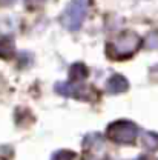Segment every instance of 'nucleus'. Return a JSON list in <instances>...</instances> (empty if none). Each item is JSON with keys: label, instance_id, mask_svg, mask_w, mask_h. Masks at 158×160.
Listing matches in <instances>:
<instances>
[{"label": "nucleus", "instance_id": "39448f33", "mask_svg": "<svg viewBox=\"0 0 158 160\" xmlns=\"http://www.w3.org/2000/svg\"><path fill=\"white\" fill-rule=\"evenodd\" d=\"M108 91L109 92H112V94H120V92H124V91H127V88H129V82L126 77H123V76H120V74H115V76H112L111 79L108 80Z\"/></svg>", "mask_w": 158, "mask_h": 160}, {"label": "nucleus", "instance_id": "ddd939ff", "mask_svg": "<svg viewBox=\"0 0 158 160\" xmlns=\"http://www.w3.org/2000/svg\"><path fill=\"white\" fill-rule=\"evenodd\" d=\"M137 160H146V159H144V157L141 156V157H138V159H137Z\"/></svg>", "mask_w": 158, "mask_h": 160}, {"label": "nucleus", "instance_id": "1a4fd4ad", "mask_svg": "<svg viewBox=\"0 0 158 160\" xmlns=\"http://www.w3.org/2000/svg\"><path fill=\"white\" fill-rule=\"evenodd\" d=\"M103 143V137L97 134V132H92V134H88L84 140H83V146L86 149H94L95 146H101Z\"/></svg>", "mask_w": 158, "mask_h": 160}, {"label": "nucleus", "instance_id": "20e7f679", "mask_svg": "<svg viewBox=\"0 0 158 160\" xmlns=\"http://www.w3.org/2000/svg\"><path fill=\"white\" fill-rule=\"evenodd\" d=\"M55 92L65 97H74V99H88V89L86 86H80L74 82H59L55 85Z\"/></svg>", "mask_w": 158, "mask_h": 160}, {"label": "nucleus", "instance_id": "9d476101", "mask_svg": "<svg viewBox=\"0 0 158 160\" xmlns=\"http://www.w3.org/2000/svg\"><path fill=\"white\" fill-rule=\"evenodd\" d=\"M144 46L147 49H158V32H151L144 40Z\"/></svg>", "mask_w": 158, "mask_h": 160}, {"label": "nucleus", "instance_id": "7ed1b4c3", "mask_svg": "<svg viewBox=\"0 0 158 160\" xmlns=\"http://www.w3.org/2000/svg\"><path fill=\"white\" fill-rule=\"evenodd\" d=\"M106 134L115 143L127 145V143H134V140L137 139L138 129H137L135 123H132L129 120H118V122H114L108 126Z\"/></svg>", "mask_w": 158, "mask_h": 160}, {"label": "nucleus", "instance_id": "f8f14e48", "mask_svg": "<svg viewBox=\"0 0 158 160\" xmlns=\"http://www.w3.org/2000/svg\"><path fill=\"white\" fill-rule=\"evenodd\" d=\"M26 2V5L28 6H32V8H36V6H40L45 0H25Z\"/></svg>", "mask_w": 158, "mask_h": 160}, {"label": "nucleus", "instance_id": "6e6552de", "mask_svg": "<svg viewBox=\"0 0 158 160\" xmlns=\"http://www.w3.org/2000/svg\"><path fill=\"white\" fill-rule=\"evenodd\" d=\"M14 54V43L8 37L0 39V57L2 59H11Z\"/></svg>", "mask_w": 158, "mask_h": 160}, {"label": "nucleus", "instance_id": "9b49d317", "mask_svg": "<svg viewBox=\"0 0 158 160\" xmlns=\"http://www.w3.org/2000/svg\"><path fill=\"white\" fill-rule=\"evenodd\" d=\"M75 154L72 151H66V149H61V151H57L54 152L52 159L51 160H74Z\"/></svg>", "mask_w": 158, "mask_h": 160}, {"label": "nucleus", "instance_id": "f03ea898", "mask_svg": "<svg viewBox=\"0 0 158 160\" xmlns=\"http://www.w3.org/2000/svg\"><path fill=\"white\" fill-rule=\"evenodd\" d=\"M88 14V0H71L61 14V25L69 31H79Z\"/></svg>", "mask_w": 158, "mask_h": 160}, {"label": "nucleus", "instance_id": "0eeeda50", "mask_svg": "<svg viewBox=\"0 0 158 160\" xmlns=\"http://www.w3.org/2000/svg\"><path fill=\"white\" fill-rule=\"evenodd\" d=\"M88 77V68L83 63H74L69 69V79L71 82H81L83 79Z\"/></svg>", "mask_w": 158, "mask_h": 160}, {"label": "nucleus", "instance_id": "423d86ee", "mask_svg": "<svg viewBox=\"0 0 158 160\" xmlns=\"http://www.w3.org/2000/svg\"><path fill=\"white\" fill-rule=\"evenodd\" d=\"M141 145L147 151H155V149H158V132H154V131L143 132V136H141Z\"/></svg>", "mask_w": 158, "mask_h": 160}, {"label": "nucleus", "instance_id": "f257e3e1", "mask_svg": "<svg viewBox=\"0 0 158 160\" xmlns=\"http://www.w3.org/2000/svg\"><path fill=\"white\" fill-rule=\"evenodd\" d=\"M141 43H143V40L137 32L124 31L117 39H114L111 43L106 45V51L112 59H126L138 49Z\"/></svg>", "mask_w": 158, "mask_h": 160}]
</instances>
